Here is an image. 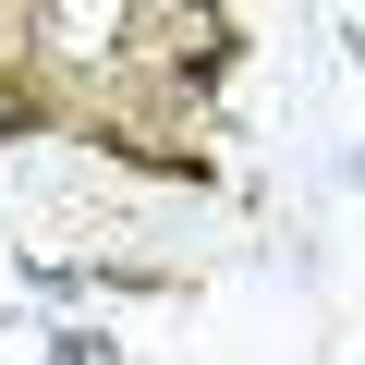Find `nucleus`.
Masks as SVG:
<instances>
[{
	"instance_id": "obj_1",
	"label": "nucleus",
	"mask_w": 365,
	"mask_h": 365,
	"mask_svg": "<svg viewBox=\"0 0 365 365\" xmlns=\"http://www.w3.org/2000/svg\"><path fill=\"white\" fill-rule=\"evenodd\" d=\"M134 37H146V61H220V13L207 0H134Z\"/></svg>"
},
{
	"instance_id": "obj_2",
	"label": "nucleus",
	"mask_w": 365,
	"mask_h": 365,
	"mask_svg": "<svg viewBox=\"0 0 365 365\" xmlns=\"http://www.w3.org/2000/svg\"><path fill=\"white\" fill-rule=\"evenodd\" d=\"M13 37H25V0H0V49H13Z\"/></svg>"
}]
</instances>
